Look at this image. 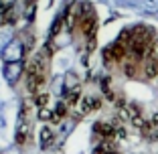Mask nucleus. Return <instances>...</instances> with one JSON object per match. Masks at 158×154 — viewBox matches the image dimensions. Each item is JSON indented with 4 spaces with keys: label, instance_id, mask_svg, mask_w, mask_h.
I'll return each mask as SVG.
<instances>
[{
    "label": "nucleus",
    "instance_id": "7",
    "mask_svg": "<svg viewBox=\"0 0 158 154\" xmlns=\"http://www.w3.org/2000/svg\"><path fill=\"white\" fill-rule=\"evenodd\" d=\"M136 71H138V61H134V59H126V63H124V73L128 75V77H134Z\"/></svg>",
    "mask_w": 158,
    "mask_h": 154
},
{
    "label": "nucleus",
    "instance_id": "1",
    "mask_svg": "<svg viewBox=\"0 0 158 154\" xmlns=\"http://www.w3.org/2000/svg\"><path fill=\"white\" fill-rule=\"evenodd\" d=\"M43 81H45V75H43V69H39L37 65H31L27 75V85L33 94H39V89L43 87Z\"/></svg>",
    "mask_w": 158,
    "mask_h": 154
},
{
    "label": "nucleus",
    "instance_id": "4",
    "mask_svg": "<svg viewBox=\"0 0 158 154\" xmlns=\"http://www.w3.org/2000/svg\"><path fill=\"white\" fill-rule=\"evenodd\" d=\"M79 98H81V91H79V87H73V89H69V91L65 94L67 106H69V107H75V106H77V102H79Z\"/></svg>",
    "mask_w": 158,
    "mask_h": 154
},
{
    "label": "nucleus",
    "instance_id": "8",
    "mask_svg": "<svg viewBox=\"0 0 158 154\" xmlns=\"http://www.w3.org/2000/svg\"><path fill=\"white\" fill-rule=\"evenodd\" d=\"M65 114H67V103H57V106H55V112H53V118H51V120H53V122H59L61 118L65 116Z\"/></svg>",
    "mask_w": 158,
    "mask_h": 154
},
{
    "label": "nucleus",
    "instance_id": "6",
    "mask_svg": "<svg viewBox=\"0 0 158 154\" xmlns=\"http://www.w3.org/2000/svg\"><path fill=\"white\" fill-rule=\"evenodd\" d=\"M27 134H28V122L23 120L19 126V132H16V142L19 144H23V142H27Z\"/></svg>",
    "mask_w": 158,
    "mask_h": 154
},
{
    "label": "nucleus",
    "instance_id": "3",
    "mask_svg": "<svg viewBox=\"0 0 158 154\" xmlns=\"http://www.w3.org/2000/svg\"><path fill=\"white\" fill-rule=\"evenodd\" d=\"M98 107H99V99H95V98H83L81 103H79L81 114H89L91 110H98Z\"/></svg>",
    "mask_w": 158,
    "mask_h": 154
},
{
    "label": "nucleus",
    "instance_id": "5",
    "mask_svg": "<svg viewBox=\"0 0 158 154\" xmlns=\"http://www.w3.org/2000/svg\"><path fill=\"white\" fill-rule=\"evenodd\" d=\"M53 138H55V136H53L51 128H43V130H41V146H43V148H49L51 142H53Z\"/></svg>",
    "mask_w": 158,
    "mask_h": 154
},
{
    "label": "nucleus",
    "instance_id": "9",
    "mask_svg": "<svg viewBox=\"0 0 158 154\" xmlns=\"http://www.w3.org/2000/svg\"><path fill=\"white\" fill-rule=\"evenodd\" d=\"M35 103H37V107H47V103H49V95H47V94H37V95H35Z\"/></svg>",
    "mask_w": 158,
    "mask_h": 154
},
{
    "label": "nucleus",
    "instance_id": "2",
    "mask_svg": "<svg viewBox=\"0 0 158 154\" xmlns=\"http://www.w3.org/2000/svg\"><path fill=\"white\" fill-rule=\"evenodd\" d=\"M128 55H130V53H128V47H126V45H122L120 41H116L112 47H107L106 51H103L106 61H124Z\"/></svg>",
    "mask_w": 158,
    "mask_h": 154
}]
</instances>
